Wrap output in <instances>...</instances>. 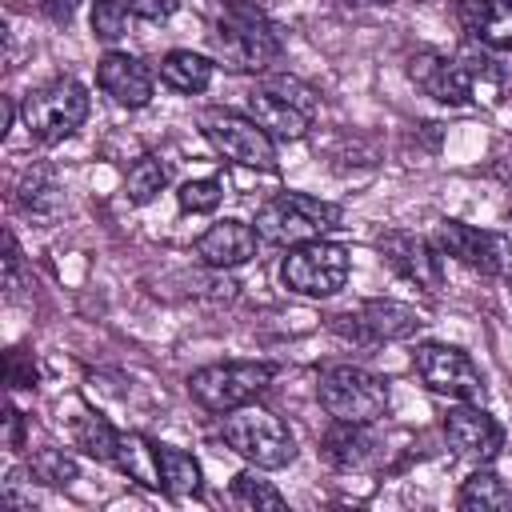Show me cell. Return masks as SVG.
Listing matches in <instances>:
<instances>
[{
	"label": "cell",
	"instance_id": "6da1fadb",
	"mask_svg": "<svg viewBox=\"0 0 512 512\" xmlns=\"http://www.w3.org/2000/svg\"><path fill=\"white\" fill-rule=\"evenodd\" d=\"M212 52L228 72H268L284 52V36L260 8L232 0L212 24Z\"/></svg>",
	"mask_w": 512,
	"mask_h": 512
},
{
	"label": "cell",
	"instance_id": "7a4b0ae2",
	"mask_svg": "<svg viewBox=\"0 0 512 512\" xmlns=\"http://www.w3.org/2000/svg\"><path fill=\"white\" fill-rule=\"evenodd\" d=\"M220 440L236 456H244L252 468H264V472L296 460V436L288 432V424L276 412L260 408L256 400L220 416Z\"/></svg>",
	"mask_w": 512,
	"mask_h": 512
},
{
	"label": "cell",
	"instance_id": "3957f363",
	"mask_svg": "<svg viewBox=\"0 0 512 512\" xmlns=\"http://www.w3.org/2000/svg\"><path fill=\"white\" fill-rule=\"evenodd\" d=\"M336 224H340V204L308 196V192H280V196L264 200L252 220L256 236L276 248H296V244L320 240Z\"/></svg>",
	"mask_w": 512,
	"mask_h": 512
},
{
	"label": "cell",
	"instance_id": "277c9868",
	"mask_svg": "<svg viewBox=\"0 0 512 512\" xmlns=\"http://www.w3.org/2000/svg\"><path fill=\"white\" fill-rule=\"evenodd\" d=\"M316 396H320V408L344 424H376L388 416V400H392L388 380L368 372V368H356V364L320 368Z\"/></svg>",
	"mask_w": 512,
	"mask_h": 512
},
{
	"label": "cell",
	"instance_id": "5b68a950",
	"mask_svg": "<svg viewBox=\"0 0 512 512\" xmlns=\"http://www.w3.org/2000/svg\"><path fill=\"white\" fill-rule=\"evenodd\" d=\"M88 108H92L88 88L72 76H60V80H48V84L32 88L20 104V116H24V128H28L32 140L60 144L88 120Z\"/></svg>",
	"mask_w": 512,
	"mask_h": 512
},
{
	"label": "cell",
	"instance_id": "8992f818",
	"mask_svg": "<svg viewBox=\"0 0 512 512\" xmlns=\"http://www.w3.org/2000/svg\"><path fill=\"white\" fill-rule=\"evenodd\" d=\"M276 368L268 360H228V364H204L188 376V396L204 412H232L240 404H252L268 384Z\"/></svg>",
	"mask_w": 512,
	"mask_h": 512
},
{
	"label": "cell",
	"instance_id": "52a82bcc",
	"mask_svg": "<svg viewBox=\"0 0 512 512\" xmlns=\"http://www.w3.org/2000/svg\"><path fill=\"white\" fill-rule=\"evenodd\" d=\"M348 272H352L348 248H344V244H332V240H324V236L288 248L284 264H280L284 288L296 292V296H308V300L336 296V292L348 284Z\"/></svg>",
	"mask_w": 512,
	"mask_h": 512
},
{
	"label": "cell",
	"instance_id": "ba28073f",
	"mask_svg": "<svg viewBox=\"0 0 512 512\" xmlns=\"http://www.w3.org/2000/svg\"><path fill=\"white\" fill-rule=\"evenodd\" d=\"M200 132L208 136V144L232 160V164H244V168H256V172H276L280 160H276V140L244 112H232V108H208L200 116Z\"/></svg>",
	"mask_w": 512,
	"mask_h": 512
},
{
	"label": "cell",
	"instance_id": "9c48e42d",
	"mask_svg": "<svg viewBox=\"0 0 512 512\" xmlns=\"http://www.w3.org/2000/svg\"><path fill=\"white\" fill-rule=\"evenodd\" d=\"M412 368L416 376L440 392V396H452V400H468V404H480L488 396V384H484V372L476 368V360L456 348V344H416L412 352Z\"/></svg>",
	"mask_w": 512,
	"mask_h": 512
},
{
	"label": "cell",
	"instance_id": "30bf717a",
	"mask_svg": "<svg viewBox=\"0 0 512 512\" xmlns=\"http://www.w3.org/2000/svg\"><path fill=\"white\" fill-rule=\"evenodd\" d=\"M328 328L352 344H392V340H408L412 332L424 328V316L412 304L400 300H364L340 316H328Z\"/></svg>",
	"mask_w": 512,
	"mask_h": 512
},
{
	"label": "cell",
	"instance_id": "8fae6325",
	"mask_svg": "<svg viewBox=\"0 0 512 512\" xmlns=\"http://www.w3.org/2000/svg\"><path fill=\"white\" fill-rule=\"evenodd\" d=\"M436 248L480 276L512 280V240L500 232L472 228L464 220H440L436 224Z\"/></svg>",
	"mask_w": 512,
	"mask_h": 512
},
{
	"label": "cell",
	"instance_id": "7c38bea8",
	"mask_svg": "<svg viewBox=\"0 0 512 512\" xmlns=\"http://www.w3.org/2000/svg\"><path fill=\"white\" fill-rule=\"evenodd\" d=\"M376 248L408 284H416L424 292H436L444 284V252L432 240L404 232V228H392V232L376 236Z\"/></svg>",
	"mask_w": 512,
	"mask_h": 512
},
{
	"label": "cell",
	"instance_id": "4fadbf2b",
	"mask_svg": "<svg viewBox=\"0 0 512 512\" xmlns=\"http://www.w3.org/2000/svg\"><path fill=\"white\" fill-rule=\"evenodd\" d=\"M444 440L460 460L472 464H492L504 448V428L496 424L492 412H484L480 404L460 400V408H452L444 416Z\"/></svg>",
	"mask_w": 512,
	"mask_h": 512
},
{
	"label": "cell",
	"instance_id": "5bb4252c",
	"mask_svg": "<svg viewBox=\"0 0 512 512\" xmlns=\"http://www.w3.org/2000/svg\"><path fill=\"white\" fill-rule=\"evenodd\" d=\"M408 80L420 88V92H428L432 100H440V104H448V108H460V104H468L472 100V88H468V72H464V64H460V56H444V52H436V48H420V52H412L408 56Z\"/></svg>",
	"mask_w": 512,
	"mask_h": 512
},
{
	"label": "cell",
	"instance_id": "9a60e30c",
	"mask_svg": "<svg viewBox=\"0 0 512 512\" xmlns=\"http://www.w3.org/2000/svg\"><path fill=\"white\" fill-rule=\"evenodd\" d=\"M96 84L104 96H112L120 108H144L156 92V76L144 60L128 52H108L96 60Z\"/></svg>",
	"mask_w": 512,
	"mask_h": 512
},
{
	"label": "cell",
	"instance_id": "2e32d148",
	"mask_svg": "<svg viewBox=\"0 0 512 512\" xmlns=\"http://www.w3.org/2000/svg\"><path fill=\"white\" fill-rule=\"evenodd\" d=\"M256 244H260L256 228L228 216V220H216L212 228H204V232L196 236V256H200L208 268L224 272V268L248 264V260L256 256Z\"/></svg>",
	"mask_w": 512,
	"mask_h": 512
},
{
	"label": "cell",
	"instance_id": "e0dca14e",
	"mask_svg": "<svg viewBox=\"0 0 512 512\" xmlns=\"http://www.w3.org/2000/svg\"><path fill=\"white\" fill-rule=\"evenodd\" d=\"M460 28L488 52H512V0H464Z\"/></svg>",
	"mask_w": 512,
	"mask_h": 512
},
{
	"label": "cell",
	"instance_id": "ac0fdd59",
	"mask_svg": "<svg viewBox=\"0 0 512 512\" xmlns=\"http://www.w3.org/2000/svg\"><path fill=\"white\" fill-rule=\"evenodd\" d=\"M248 116H252L272 140H300V136L308 132V124H312V116H308L300 104L284 100V96L272 92L268 84H260V88L248 92Z\"/></svg>",
	"mask_w": 512,
	"mask_h": 512
},
{
	"label": "cell",
	"instance_id": "d6986e66",
	"mask_svg": "<svg viewBox=\"0 0 512 512\" xmlns=\"http://www.w3.org/2000/svg\"><path fill=\"white\" fill-rule=\"evenodd\" d=\"M320 456L340 472H360L376 460V432L372 424H344L332 420V428L320 440Z\"/></svg>",
	"mask_w": 512,
	"mask_h": 512
},
{
	"label": "cell",
	"instance_id": "ffe728a7",
	"mask_svg": "<svg viewBox=\"0 0 512 512\" xmlns=\"http://www.w3.org/2000/svg\"><path fill=\"white\" fill-rule=\"evenodd\" d=\"M112 468H120L128 480H136L140 488H164L160 484V444L140 436V432H120L116 436V452H112Z\"/></svg>",
	"mask_w": 512,
	"mask_h": 512
},
{
	"label": "cell",
	"instance_id": "44dd1931",
	"mask_svg": "<svg viewBox=\"0 0 512 512\" xmlns=\"http://www.w3.org/2000/svg\"><path fill=\"white\" fill-rule=\"evenodd\" d=\"M212 60L192 52V48H172L164 60H160V80L172 88V92H184V96H196L212 84Z\"/></svg>",
	"mask_w": 512,
	"mask_h": 512
},
{
	"label": "cell",
	"instance_id": "7402d4cb",
	"mask_svg": "<svg viewBox=\"0 0 512 512\" xmlns=\"http://www.w3.org/2000/svg\"><path fill=\"white\" fill-rule=\"evenodd\" d=\"M456 504L464 512H512V488L488 468L480 464L456 492Z\"/></svg>",
	"mask_w": 512,
	"mask_h": 512
},
{
	"label": "cell",
	"instance_id": "603a6c76",
	"mask_svg": "<svg viewBox=\"0 0 512 512\" xmlns=\"http://www.w3.org/2000/svg\"><path fill=\"white\" fill-rule=\"evenodd\" d=\"M160 484H164V492H168L172 500H192V496H200V484H204L200 460H196L192 452L176 448V444H160Z\"/></svg>",
	"mask_w": 512,
	"mask_h": 512
},
{
	"label": "cell",
	"instance_id": "cb8c5ba5",
	"mask_svg": "<svg viewBox=\"0 0 512 512\" xmlns=\"http://www.w3.org/2000/svg\"><path fill=\"white\" fill-rule=\"evenodd\" d=\"M116 436H120V432H116L100 412H80V416L72 420V444H76L80 452H88L92 460H100V464H112Z\"/></svg>",
	"mask_w": 512,
	"mask_h": 512
},
{
	"label": "cell",
	"instance_id": "d4e9b609",
	"mask_svg": "<svg viewBox=\"0 0 512 512\" xmlns=\"http://www.w3.org/2000/svg\"><path fill=\"white\" fill-rule=\"evenodd\" d=\"M16 200H20L32 216H56V212L64 208V188L52 180L48 168H32V172H24V180H20V188H16Z\"/></svg>",
	"mask_w": 512,
	"mask_h": 512
},
{
	"label": "cell",
	"instance_id": "484cf974",
	"mask_svg": "<svg viewBox=\"0 0 512 512\" xmlns=\"http://www.w3.org/2000/svg\"><path fill=\"white\" fill-rule=\"evenodd\" d=\"M164 184H168V164H164L160 156L148 152V156L132 160L128 176H124L128 204H148V200H156V192H164Z\"/></svg>",
	"mask_w": 512,
	"mask_h": 512
},
{
	"label": "cell",
	"instance_id": "4316f807",
	"mask_svg": "<svg viewBox=\"0 0 512 512\" xmlns=\"http://www.w3.org/2000/svg\"><path fill=\"white\" fill-rule=\"evenodd\" d=\"M28 472L40 484H48V488H68L72 480H80V468H76V460L64 448H40V452H32Z\"/></svg>",
	"mask_w": 512,
	"mask_h": 512
},
{
	"label": "cell",
	"instance_id": "83f0119b",
	"mask_svg": "<svg viewBox=\"0 0 512 512\" xmlns=\"http://www.w3.org/2000/svg\"><path fill=\"white\" fill-rule=\"evenodd\" d=\"M232 500L240 508H284L288 500L280 496V488H272L268 480H260L256 472H240L232 480Z\"/></svg>",
	"mask_w": 512,
	"mask_h": 512
},
{
	"label": "cell",
	"instance_id": "f1b7e54d",
	"mask_svg": "<svg viewBox=\"0 0 512 512\" xmlns=\"http://www.w3.org/2000/svg\"><path fill=\"white\" fill-rule=\"evenodd\" d=\"M128 4L124 0H96L92 4V36L96 40H104V44H112V40H120L124 32H128Z\"/></svg>",
	"mask_w": 512,
	"mask_h": 512
},
{
	"label": "cell",
	"instance_id": "f546056e",
	"mask_svg": "<svg viewBox=\"0 0 512 512\" xmlns=\"http://www.w3.org/2000/svg\"><path fill=\"white\" fill-rule=\"evenodd\" d=\"M220 200H224V184H220L216 176L188 180V184H180V192H176V204H180L184 212H216Z\"/></svg>",
	"mask_w": 512,
	"mask_h": 512
},
{
	"label": "cell",
	"instance_id": "4dcf8cb0",
	"mask_svg": "<svg viewBox=\"0 0 512 512\" xmlns=\"http://www.w3.org/2000/svg\"><path fill=\"white\" fill-rule=\"evenodd\" d=\"M264 84H268L272 92H280L284 100L300 104V108H304L308 116H316V104H320V100H316V92H312V88H308L304 80H296V76H268Z\"/></svg>",
	"mask_w": 512,
	"mask_h": 512
},
{
	"label": "cell",
	"instance_id": "1f68e13d",
	"mask_svg": "<svg viewBox=\"0 0 512 512\" xmlns=\"http://www.w3.org/2000/svg\"><path fill=\"white\" fill-rule=\"evenodd\" d=\"M4 372H8V388H32L36 384V364L20 348H12L4 356Z\"/></svg>",
	"mask_w": 512,
	"mask_h": 512
},
{
	"label": "cell",
	"instance_id": "d6a6232c",
	"mask_svg": "<svg viewBox=\"0 0 512 512\" xmlns=\"http://www.w3.org/2000/svg\"><path fill=\"white\" fill-rule=\"evenodd\" d=\"M128 8H132V16H140V20H168L176 8H180V0H124Z\"/></svg>",
	"mask_w": 512,
	"mask_h": 512
},
{
	"label": "cell",
	"instance_id": "836d02e7",
	"mask_svg": "<svg viewBox=\"0 0 512 512\" xmlns=\"http://www.w3.org/2000/svg\"><path fill=\"white\" fill-rule=\"evenodd\" d=\"M4 284L16 296V288H20V248H16L12 232H4Z\"/></svg>",
	"mask_w": 512,
	"mask_h": 512
},
{
	"label": "cell",
	"instance_id": "e575fe53",
	"mask_svg": "<svg viewBox=\"0 0 512 512\" xmlns=\"http://www.w3.org/2000/svg\"><path fill=\"white\" fill-rule=\"evenodd\" d=\"M4 424H8V428H4L8 448H12V452H20V448H24V416H20L16 408H8V412H4Z\"/></svg>",
	"mask_w": 512,
	"mask_h": 512
},
{
	"label": "cell",
	"instance_id": "d590c367",
	"mask_svg": "<svg viewBox=\"0 0 512 512\" xmlns=\"http://www.w3.org/2000/svg\"><path fill=\"white\" fill-rule=\"evenodd\" d=\"M76 4H80V0H40V12H44L52 24H68L72 12H76Z\"/></svg>",
	"mask_w": 512,
	"mask_h": 512
},
{
	"label": "cell",
	"instance_id": "8d00e7d4",
	"mask_svg": "<svg viewBox=\"0 0 512 512\" xmlns=\"http://www.w3.org/2000/svg\"><path fill=\"white\" fill-rule=\"evenodd\" d=\"M352 4H392V0H352Z\"/></svg>",
	"mask_w": 512,
	"mask_h": 512
}]
</instances>
